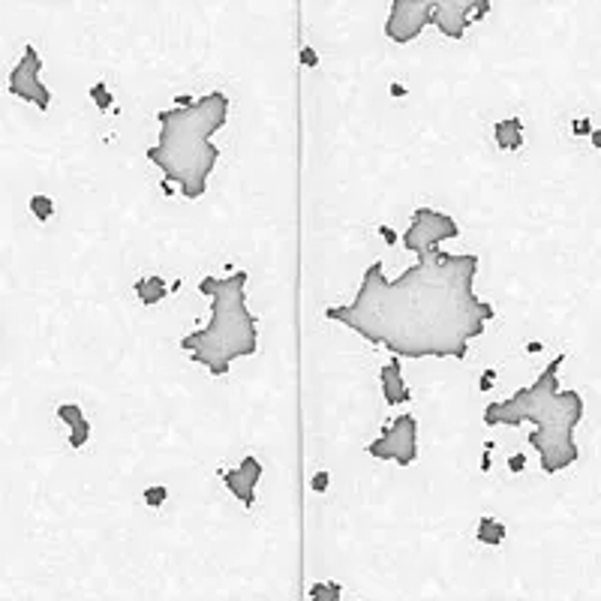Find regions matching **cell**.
Returning <instances> with one entry per match:
<instances>
[{"label": "cell", "instance_id": "6da1fadb", "mask_svg": "<svg viewBox=\"0 0 601 601\" xmlns=\"http://www.w3.org/2000/svg\"><path fill=\"white\" fill-rule=\"evenodd\" d=\"M481 259L475 253L424 250L403 274L388 277L382 262L364 271L349 304L325 310V319L352 328L394 358H457L484 334L496 310L475 295Z\"/></svg>", "mask_w": 601, "mask_h": 601}, {"label": "cell", "instance_id": "7a4b0ae2", "mask_svg": "<svg viewBox=\"0 0 601 601\" xmlns=\"http://www.w3.org/2000/svg\"><path fill=\"white\" fill-rule=\"evenodd\" d=\"M566 364V355H557L532 385L517 388L508 400L484 406L481 421L487 427H520L532 424L530 445L535 448L541 460V469L553 472L568 469L577 463L580 448L575 442V430L584 421V397L577 391H562L559 388V367Z\"/></svg>", "mask_w": 601, "mask_h": 601}, {"label": "cell", "instance_id": "3957f363", "mask_svg": "<svg viewBox=\"0 0 601 601\" xmlns=\"http://www.w3.org/2000/svg\"><path fill=\"white\" fill-rule=\"evenodd\" d=\"M226 121H229V96L223 90H211L187 105L160 108V139L144 157L162 171L166 184H178L180 196L196 202L208 193L211 175L220 162L214 135L223 130Z\"/></svg>", "mask_w": 601, "mask_h": 601}, {"label": "cell", "instance_id": "277c9868", "mask_svg": "<svg viewBox=\"0 0 601 601\" xmlns=\"http://www.w3.org/2000/svg\"><path fill=\"white\" fill-rule=\"evenodd\" d=\"M247 271L198 280V292L211 300V319L180 337V349L211 376H226L238 358L259 352V322L247 307Z\"/></svg>", "mask_w": 601, "mask_h": 601}, {"label": "cell", "instance_id": "5b68a950", "mask_svg": "<svg viewBox=\"0 0 601 601\" xmlns=\"http://www.w3.org/2000/svg\"><path fill=\"white\" fill-rule=\"evenodd\" d=\"M490 15V0H391L385 36L397 45L415 42L424 27H436L448 40H463L475 22Z\"/></svg>", "mask_w": 601, "mask_h": 601}, {"label": "cell", "instance_id": "8992f818", "mask_svg": "<svg viewBox=\"0 0 601 601\" xmlns=\"http://www.w3.org/2000/svg\"><path fill=\"white\" fill-rule=\"evenodd\" d=\"M460 238V226L451 214L433 211V208H415L412 220H409L406 232H403V250L409 253H424V250H436L445 241Z\"/></svg>", "mask_w": 601, "mask_h": 601}, {"label": "cell", "instance_id": "52a82bcc", "mask_svg": "<svg viewBox=\"0 0 601 601\" xmlns=\"http://www.w3.org/2000/svg\"><path fill=\"white\" fill-rule=\"evenodd\" d=\"M367 454L376 460H391L397 466H412L418 460V418L415 415H397L379 439L367 445Z\"/></svg>", "mask_w": 601, "mask_h": 601}, {"label": "cell", "instance_id": "ba28073f", "mask_svg": "<svg viewBox=\"0 0 601 601\" xmlns=\"http://www.w3.org/2000/svg\"><path fill=\"white\" fill-rule=\"evenodd\" d=\"M6 90L15 99H22V103H33L40 112L51 108V90L42 81V58L33 45H24L22 58H18V63L6 78Z\"/></svg>", "mask_w": 601, "mask_h": 601}, {"label": "cell", "instance_id": "9c48e42d", "mask_svg": "<svg viewBox=\"0 0 601 601\" xmlns=\"http://www.w3.org/2000/svg\"><path fill=\"white\" fill-rule=\"evenodd\" d=\"M262 475H265V463L250 454V457H244L238 466L223 469V484L250 511V508L256 505V487H259Z\"/></svg>", "mask_w": 601, "mask_h": 601}, {"label": "cell", "instance_id": "30bf717a", "mask_svg": "<svg viewBox=\"0 0 601 601\" xmlns=\"http://www.w3.org/2000/svg\"><path fill=\"white\" fill-rule=\"evenodd\" d=\"M379 385H382L385 406H403L412 400V391H409L406 379H403V361L400 358H391L385 367L379 370Z\"/></svg>", "mask_w": 601, "mask_h": 601}, {"label": "cell", "instance_id": "8fae6325", "mask_svg": "<svg viewBox=\"0 0 601 601\" xmlns=\"http://www.w3.org/2000/svg\"><path fill=\"white\" fill-rule=\"evenodd\" d=\"M58 418L69 427V448H85L94 427H90L87 415L81 412V406L78 403H60L58 406Z\"/></svg>", "mask_w": 601, "mask_h": 601}, {"label": "cell", "instance_id": "7c38bea8", "mask_svg": "<svg viewBox=\"0 0 601 601\" xmlns=\"http://www.w3.org/2000/svg\"><path fill=\"white\" fill-rule=\"evenodd\" d=\"M493 139L499 144V151H520L523 148V121L520 117H505L493 126Z\"/></svg>", "mask_w": 601, "mask_h": 601}, {"label": "cell", "instance_id": "4fadbf2b", "mask_svg": "<svg viewBox=\"0 0 601 601\" xmlns=\"http://www.w3.org/2000/svg\"><path fill=\"white\" fill-rule=\"evenodd\" d=\"M135 295H139V300H142L144 307H153V304H160V300L169 295V286H166V280H162V277L151 274V277L135 280Z\"/></svg>", "mask_w": 601, "mask_h": 601}, {"label": "cell", "instance_id": "5bb4252c", "mask_svg": "<svg viewBox=\"0 0 601 601\" xmlns=\"http://www.w3.org/2000/svg\"><path fill=\"white\" fill-rule=\"evenodd\" d=\"M475 535H478L481 544H487V548H499V544L505 541V523L496 520V517H481Z\"/></svg>", "mask_w": 601, "mask_h": 601}, {"label": "cell", "instance_id": "9a60e30c", "mask_svg": "<svg viewBox=\"0 0 601 601\" xmlns=\"http://www.w3.org/2000/svg\"><path fill=\"white\" fill-rule=\"evenodd\" d=\"M343 586L334 584V580H322V584H313L310 586V601H340Z\"/></svg>", "mask_w": 601, "mask_h": 601}, {"label": "cell", "instance_id": "2e32d148", "mask_svg": "<svg viewBox=\"0 0 601 601\" xmlns=\"http://www.w3.org/2000/svg\"><path fill=\"white\" fill-rule=\"evenodd\" d=\"M31 214L36 217L40 223H49L51 217H54V202L49 196H42V193H36L33 198H31Z\"/></svg>", "mask_w": 601, "mask_h": 601}, {"label": "cell", "instance_id": "e0dca14e", "mask_svg": "<svg viewBox=\"0 0 601 601\" xmlns=\"http://www.w3.org/2000/svg\"><path fill=\"white\" fill-rule=\"evenodd\" d=\"M90 99L96 103L99 112H108V108L115 105V96H112V90H108L105 81H96V85L90 87Z\"/></svg>", "mask_w": 601, "mask_h": 601}, {"label": "cell", "instance_id": "ac0fdd59", "mask_svg": "<svg viewBox=\"0 0 601 601\" xmlns=\"http://www.w3.org/2000/svg\"><path fill=\"white\" fill-rule=\"evenodd\" d=\"M166 499H169V487H148L144 490V505H151V508H160V505H166Z\"/></svg>", "mask_w": 601, "mask_h": 601}, {"label": "cell", "instance_id": "d6986e66", "mask_svg": "<svg viewBox=\"0 0 601 601\" xmlns=\"http://www.w3.org/2000/svg\"><path fill=\"white\" fill-rule=\"evenodd\" d=\"M328 481H331V475H328V472H316V475L310 478V487H313L316 493H325V490H328Z\"/></svg>", "mask_w": 601, "mask_h": 601}, {"label": "cell", "instance_id": "ffe728a7", "mask_svg": "<svg viewBox=\"0 0 601 601\" xmlns=\"http://www.w3.org/2000/svg\"><path fill=\"white\" fill-rule=\"evenodd\" d=\"M526 466V454H514V457H508V469L511 472H523Z\"/></svg>", "mask_w": 601, "mask_h": 601}, {"label": "cell", "instance_id": "44dd1931", "mask_svg": "<svg viewBox=\"0 0 601 601\" xmlns=\"http://www.w3.org/2000/svg\"><path fill=\"white\" fill-rule=\"evenodd\" d=\"M300 63H304V67H316V63H319L316 51L313 49H304V51H300Z\"/></svg>", "mask_w": 601, "mask_h": 601}, {"label": "cell", "instance_id": "7402d4cb", "mask_svg": "<svg viewBox=\"0 0 601 601\" xmlns=\"http://www.w3.org/2000/svg\"><path fill=\"white\" fill-rule=\"evenodd\" d=\"M571 130H575V135H586V133H593V126H589V121L584 117V121H575V126H571Z\"/></svg>", "mask_w": 601, "mask_h": 601}, {"label": "cell", "instance_id": "603a6c76", "mask_svg": "<svg viewBox=\"0 0 601 601\" xmlns=\"http://www.w3.org/2000/svg\"><path fill=\"white\" fill-rule=\"evenodd\" d=\"M379 235H382V238H385L388 244H394V241H397V235L391 232V229H385V226H382V229H379Z\"/></svg>", "mask_w": 601, "mask_h": 601}, {"label": "cell", "instance_id": "cb8c5ba5", "mask_svg": "<svg viewBox=\"0 0 601 601\" xmlns=\"http://www.w3.org/2000/svg\"><path fill=\"white\" fill-rule=\"evenodd\" d=\"M493 376H496V373H493V370H487V376L481 379V388H490V382H493Z\"/></svg>", "mask_w": 601, "mask_h": 601}, {"label": "cell", "instance_id": "d4e9b609", "mask_svg": "<svg viewBox=\"0 0 601 601\" xmlns=\"http://www.w3.org/2000/svg\"><path fill=\"white\" fill-rule=\"evenodd\" d=\"M589 135H593V144H595V148H601V133H598V130H593Z\"/></svg>", "mask_w": 601, "mask_h": 601}]
</instances>
